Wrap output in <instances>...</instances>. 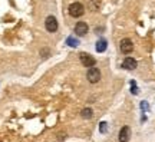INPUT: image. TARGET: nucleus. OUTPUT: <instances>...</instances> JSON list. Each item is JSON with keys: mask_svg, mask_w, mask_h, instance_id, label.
I'll return each mask as SVG.
<instances>
[{"mask_svg": "<svg viewBox=\"0 0 155 142\" xmlns=\"http://www.w3.org/2000/svg\"><path fill=\"white\" fill-rule=\"evenodd\" d=\"M137 66H138L137 60L134 59V58H129V56L125 58L124 62H122V68H124V69H127V71H134Z\"/></svg>", "mask_w": 155, "mask_h": 142, "instance_id": "nucleus-6", "label": "nucleus"}, {"mask_svg": "<svg viewBox=\"0 0 155 142\" xmlns=\"http://www.w3.org/2000/svg\"><path fill=\"white\" fill-rule=\"evenodd\" d=\"M66 45H69V46L75 48V46H78V45H79V42H78L76 39H73V38H68L66 39Z\"/></svg>", "mask_w": 155, "mask_h": 142, "instance_id": "nucleus-10", "label": "nucleus"}, {"mask_svg": "<svg viewBox=\"0 0 155 142\" xmlns=\"http://www.w3.org/2000/svg\"><path fill=\"white\" fill-rule=\"evenodd\" d=\"M119 48H121V52L122 53H125V55H128V53H131L134 50V43L131 39H122L121 40V45H119Z\"/></svg>", "mask_w": 155, "mask_h": 142, "instance_id": "nucleus-3", "label": "nucleus"}, {"mask_svg": "<svg viewBox=\"0 0 155 142\" xmlns=\"http://www.w3.org/2000/svg\"><path fill=\"white\" fill-rule=\"evenodd\" d=\"M82 118H92V109L85 108V109L82 111Z\"/></svg>", "mask_w": 155, "mask_h": 142, "instance_id": "nucleus-11", "label": "nucleus"}, {"mask_svg": "<svg viewBox=\"0 0 155 142\" xmlns=\"http://www.w3.org/2000/svg\"><path fill=\"white\" fill-rule=\"evenodd\" d=\"M131 85H132V91H131V92L134 93V95H137V93H138V89H137V86H135V83H131Z\"/></svg>", "mask_w": 155, "mask_h": 142, "instance_id": "nucleus-13", "label": "nucleus"}, {"mask_svg": "<svg viewBox=\"0 0 155 142\" xmlns=\"http://www.w3.org/2000/svg\"><path fill=\"white\" fill-rule=\"evenodd\" d=\"M79 59L82 62V65L86 66V68H92V66H95V63H96V60H95L91 55L85 53V52H82V53L79 55Z\"/></svg>", "mask_w": 155, "mask_h": 142, "instance_id": "nucleus-4", "label": "nucleus"}, {"mask_svg": "<svg viewBox=\"0 0 155 142\" xmlns=\"http://www.w3.org/2000/svg\"><path fill=\"white\" fill-rule=\"evenodd\" d=\"M131 138V129L129 126H124L119 131V142H128Z\"/></svg>", "mask_w": 155, "mask_h": 142, "instance_id": "nucleus-8", "label": "nucleus"}, {"mask_svg": "<svg viewBox=\"0 0 155 142\" xmlns=\"http://www.w3.org/2000/svg\"><path fill=\"white\" fill-rule=\"evenodd\" d=\"M106 129H108V126H106V122H102L99 126V131L104 134V132H106Z\"/></svg>", "mask_w": 155, "mask_h": 142, "instance_id": "nucleus-12", "label": "nucleus"}, {"mask_svg": "<svg viewBox=\"0 0 155 142\" xmlns=\"http://www.w3.org/2000/svg\"><path fill=\"white\" fill-rule=\"evenodd\" d=\"M106 48H108V43H106L105 39H99L98 42H96V52H105Z\"/></svg>", "mask_w": 155, "mask_h": 142, "instance_id": "nucleus-9", "label": "nucleus"}, {"mask_svg": "<svg viewBox=\"0 0 155 142\" xmlns=\"http://www.w3.org/2000/svg\"><path fill=\"white\" fill-rule=\"evenodd\" d=\"M83 13H85V7H83L82 3L75 2V3H72L69 6V15L72 17H81Z\"/></svg>", "mask_w": 155, "mask_h": 142, "instance_id": "nucleus-1", "label": "nucleus"}, {"mask_svg": "<svg viewBox=\"0 0 155 142\" xmlns=\"http://www.w3.org/2000/svg\"><path fill=\"white\" fill-rule=\"evenodd\" d=\"M45 26L49 32H56L58 30V20H56L55 16H49L46 17V22H45Z\"/></svg>", "mask_w": 155, "mask_h": 142, "instance_id": "nucleus-5", "label": "nucleus"}, {"mask_svg": "<svg viewBox=\"0 0 155 142\" xmlns=\"http://www.w3.org/2000/svg\"><path fill=\"white\" fill-rule=\"evenodd\" d=\"M86 78H88V81L91 83H98L101 81V71L98 68L92 66V68H89L88 73H86Z\"/></svg>", "mask_w": 155, "mask_h": 142, "instance_id": "nucleus-2", "label": "nucleus"}, {"mask_svg": "<svg viewBox=\"0 0 155 142\" xmlns=\"http://www.w3.org/2000/svg\"><path fill=\"white\" fill-rule=\"evenodd\" d=\"M75 33L78 36H85L88 33V25L85 22H78L75 26Z\"/></svg>", "mask_w": 155, "mask_h": 142, "instance_id": "nucleus-7", "label": "nucleus"}]
</instances>
